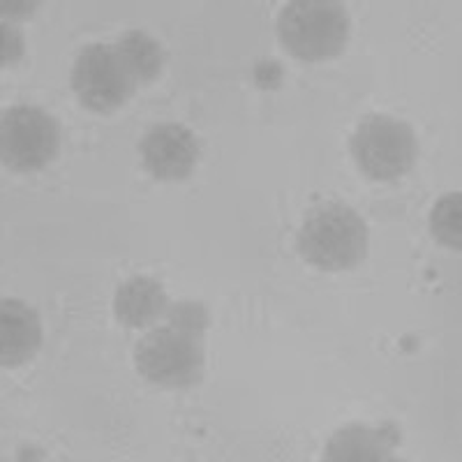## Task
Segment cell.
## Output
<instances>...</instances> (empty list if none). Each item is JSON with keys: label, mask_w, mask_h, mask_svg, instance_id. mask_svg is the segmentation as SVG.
Here are the masks:
<instances>
[{"label": "cell", "mask_w": 462, "mask_h": 462, "mask_svg": "<svg viewBox=\"0 0 462 462\" xmlns=\"http://www.w3.org/2000/svg\"><path fill=\"white\" fill-rule=\"evenodd\" d=\"M296 245L300 257L319 271H349L368 254V226L349 206L326 201L305 216Z\"/></svg>", "instance_id": "cell-1"}, {"label": "cell", "mask_w": 462, "mask_h": 462, "mask_svg": "<svg viewBox=\"0 0 462 462\" xmlns=\"http://www.w3.org/2000/svg\"><path fill=\"white\" fill-rule=\"evenodd\" d=\"M280 42L305 63L340 56L349 40L346 7L336 0H294L278 16Z\"/></svg>", "instance_id": "cell-2"}, {"label": "cell", "mask_w": 462, "mask_h": 462, "mask_svg": "<svg viewBox=\"0 0 462 462\" xmlns=\"http://www.w3.org/2000/svg\"><path fill=\"white\" fill-rule=\"evenodd\" d=\"M134 365L146 382L164 389L195 386L204 373V333L176 324L158 326L134 346Z\"/></svg>", "instance_id": "cell-3"}, {"label": "cell", "mask_w": 462, "mask_h": 462, "mask_svg": "<svg viewBox=\"0 0 462 462\" xmlns=\"http://www.w3.org/2000/svg\"><path fill=\"white\" fill-rule=\"evenodd\" d=\"M349 148L361 169L373 180H395L411 171L419 155L416 134L393 116H365L349 139Z\"/></svg>", "instance_id": "cell-4"}, {"label": "cell", "mask_w": 462, "mask_h": 462, "mask_svg": "<svg viewBox=\"0 0 462 462\" xmlns=\"http://www.w3.org/2000/svg\"><path fill=\"white\" fill-rule=\"evenodd\" d=\"M60 148V125L40 106L19 105L3 111L0 158L12 171H40L53 162Z\"/></svg>", "instance_id": "cell-5"}, {"label": "cell", "mask_w": 462, "mask_h": 462, "mask_svg": "<svg viewBox=\"0 0 462 462\" xmlns=\"http://www.w3.org/2000/svg\"><path fill=\"white\" fill-rule=\"evenodd\" d=\"M72 88L86 109L95 114H111L121 109L137 88L125 63L111 44H88L74 60Z\"/></svg>", "instance_id": "cell-6"}, {"label": "cell", "mask_w": 462, "mask_h": 462, "mask_svg": "<svg viewBox=\"0 0 462 462\" xmlns=\"http://www.w3.org/2000/svg\"><path fill=\"white\" fill-rule=\"evenodd\" d=\"M143 167L158 180H185L195 171L199 143L185 125L164 123L143 134L139 143Z\"/></svg>", "instance_id": "cell-7"}, {"label": "cell", "mask_w": 462, "mask_h": 462, "mask_svg": "<svg viewBox=\"0 0 462 462\" xmlns=\"http://www.w3.org/2000/svg\"><path fill=\"white\" fill-rule=\"evenodd\" d=\"M42 345V324L31 305L16 299L0 303V363L16 368L31 361Z\"/></svg>", "instance_id": "cell-8"}, {"label": "cell", "mask_w": 462, "mask_h": 462, "mask_svg": "<svg viewBox=\"0 0 462 462\" xmlns=\"http://www.w3.org/2000/svg\"><path fill=\"white\" fill-rule=\"evenodd\" d=\"M400 444V430L393 423L379 428L352 426L342 428L328 439L324 448V460L331 462H379L393 460V448Z\"/></svg>", "instance_id": "cell-9"}, {"label": "cell", "mask_w": 462, "mask_h": 462, "mask_svg": "<svg viewBox=\"0 0 462 462\" xmlns=\"http://www.w3.org/2000/svg\"><path fill=\"white\" fill-rule=\"evenodd\" d=\"M169 299L162 284L148 275H134L116 289L114 315L127 328H146L167 315Z\"/></svg>", "instance_id": "cell-10"}, {"label": "cell", "mask_w": 462, "mask_h": 462, "mask_svg": "<svg viewBox=\"0 0 462 462\" xmlns=\"http://www.w3.org/2000/svg\"><path fill=\"white\" fill-rule=\"evenodd\" d=\"M114 47L123 63H125L127 72L132 74V79L137 84H152L162 72V47L143 31H127Z\"/></svg>", "instance_id": "cell-11"}, {"label": "cell", "mask_w": 462, "mask_h": 462, "mask_svg": "<svg viewBox=\"0 0 462 462\" xmlns=\"http://www.w3.org/2000/svg\"><path fill=\"white\" fill-rule=\"evenodd\" d=\"M430 229H432V236H435L441 245L460 250L462 245V195L460 192L444 195L439 201H437L430 216Z\"/></svg>", "instance_id": "cell-12"}, {"label": "cell", "mask_w": 462, "mask_h": 462, "mask_svg": "<svg viewBox=\"0 0 462 462\" xmlns=\"http://www.w3.org/2000/svg\"><path fill=\"white\" fill-rule=\"evenodd\" d=\"M167 321L169 324L180 326V328H188V331L204 333L206 326H208V312H206V308L201 303L183 300V303L169 305Z\"/></svg>", "instance_id": "cell-13"}, {"label": "cell", "mask_w": 462, "mask_h": 462, "mask_svg": "<svg viewBox=\"0 0 462 462\" xmlns=\"http://www.w3.org/2000/svg\"><path fill=\"white\" fill-rule=\"evenodd\" d=\"M26 42H23V35L16 31L14 26H7L3 23V68H10L16 65L23 58L26 51Z\"/></svg>", "instance_id": "cell-14"}, {"label": "cell", "mask_w": 462, "mask_h": 462, "mask_svg": "<svg viewBox=\"0 0 462 462\" xmlns=\"http://www.w3.org/2000/svg\"><path fill=\"white\" fill-rule=\"evenodd\" d=\"M282 68H280L278 60H262L254 68V81H257L259 88H280L282 84Z\"/></svg>", "instance_id": "cell-15"}]
</instances>
